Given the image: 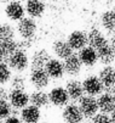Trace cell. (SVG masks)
I'll return each instance as SVG.
<instances>
[{
    "instance_id": "1",
    "label": "cell",
    "mask_w": 115,
    "mask_h": 123,
    "mask_svg": "<svg viewBox=\"0 0 115 123\" xmlns=\"http://www.w3.org/2000/svg\"><path fill=\"white\" fill-rule=\"evenodd\" d=\"M89 46L93 48L94 51L97 52L98 60L101 61V63L109 66L114 59L115 55L111 50L110 43L107 40V38L103 36L102 33H99L98 31H93L89 34Z\"/></svg>"
},
{
    "instance_id": "2",
    "label": "cell",
    "mask_w": 115,
    "mask_h": 123,
    "mask_svg": "<svg viewBox=\"0 0 115 123\" xmlns=\"http://www.w3.org/2000/svg\"><path fill=\"white\" fill-rule=\"evenodd\" d=\"M5 62L7 63L11 71L22 73L29 67V56L27 55L26 51L17 49Z\"/></svg>"
},
{
    "instance_id": "3",
    "label": "cell",
    "mask_w": 115,
    "mask_h": 123,
    "mask_svg": "<svg viewBox=\"0 0 115 123\" xmlns=\"http://www.w3.org/2000/svg\"><path fill=\"white\" fill-rule=\"evenodd\" d=\"M16 28H17V33L20 34V37L22 39H31L37 33L38 25H37L34 18L23 17V18H21L18 21Z\"/></svg>"
},
{
    "instance_id": "4",
    "label": "cell",
    "mask_w": 115,
    "mask_h": 123,
    "mask_svg": "<svg viewBox=\"0 0 115 123\" xmlns=\"http://www.w3.org/2000/svg\"><path fill=\"white\" fill-rule=\"evenodd\" d=\"M29 83L37 90H42L50 84V77L47 76L44 68L31 69L29 73Z\"/></svg>"
},
{
    "instance_id": "5",
    "label": "cell",
    "mask_w": 115,
    "mask_h": 123,
    "mask_svg": "<svg viewBox=\"0 0 115 123\" xmlns=\"http://www.w3.org/2000/svg\"><path fill=\"white\" fill-rule=\"evenodd\" d=\"M83 84V89H84V94H87V96H97L101 95L104 90V86L101 83L99 78L97 76H89L84 79Z\"/></svg>"
},
{
    "instance_id": "6",
    "label": "cell",
    "mask_w": 115,
    "mask_h": 123,
    "mask_svg": "<svg viewBox=\"0 0 115 123\" xmlns=\"http://www.w3.org/2000/svg\"><path fill=\"white\" fill-rule=\"evenodd\" d=\"M79 109L83 113L84 118H92L98 112V105L97 99L93 96H83L79 100Z\"/></svg>"
},
{
    "instance_id": "7",
    "label": "cell",
    "mask_w": 115,
    "mask_h": 123,
    "mask_svg": "<svg viewBox=\"0 0 115 123\" xmlns=\"http://www.w3.org/2000/svg\"><path fill=\"white\" fill-rule=\"evenodd\" d=\"M7 99L13 110H22L29 104V94L26 90H10Z\"/></svg>"
},
{
    "instance_id": "8",
    "label": "cell",
    "mask_w": 115,
    "mask_h": 123,
    "mask_svg": "<svg viewBox=\"0 0 115 123\" xmlns=\"http://www.w3.org/2000/svg\"><path fill=\"white\" fill-rule=\"evenodd\" d=\"M48 95V101H50L51 105L56 107H63L65 105H68L69 102V96L65 92V89L63 86H55L50 90V93L47 94Z\"/></svg>"
},
{
    "instance_id": "9",
    "label": "cell",
    "mask_w": 115,
    "mask_h": 123,
    "mask_svg": "<svg viewBox=\"0 0 115 123\" xmlns=\"http://www.w3.org/2000/svg\"><path fill=\"white\" fill-rule=\"evenodd\" d=\"M67 43L73 50H81L89 44V34L84 31H73L68 36Z\"/></svg>"
},
{
    "instance_id": "10",
    "label": "cell",
    "mask_w": 115,
    "mask_h": 123,
    "mask_svg": "<svg viewBox=\"0 0 115 123\" xmlns=\"http://www.w3.org/2000/svg\"><path fill=\"white\" fill-rule=\"evenodd\" d=\"M62 118L65 121V123H81L84 119V116L81 113L78 105L68 104L63 109Z\"/></svg>"
},
{
    "instance_id": "11",
    "label": "cell",
    "mask_w": 115,
    "mask_h": 123,
    "mask_svg": "<svg viewBox=\"0 0 115 123\" xmlns=\"http://www.w3.org/2000/svg\"><path fill=\"white\" fill-rule=\"evenodd\" d=\"M24 13H26L24 6L22 5L21 1H17V0H12V1L7 3V5L5 7V15L11 21L18 22L21 18L24 17Z\"/></svg>"
},
{
    "instance_id": "12",
    "label": "cell",
    "mask_w": 115,
    "mask_h": 123,
    "mask_svg": "<svg viewBox=\"0 0 115 123\" xmlns=\"http://www.w3.org/2000/svg\"><path fill=\"white\" fill-rule=\"evenodd\" d=\"M44 69H45V72L47 73V76L50 77V79L51 78L52 79H59L64 74L63 62H61L58 59H52L51 57L50 60L46 62Z\"/></svg>"
},
{
    "instance_id": "13",
    "label": "cell",
    "mask_w": 115,
    "mask_h": 123,
    "mask_svg": "<svg viewBox=\"0 0 115 123\" xmlns=\"http://www.w3.org/2000/svg\"><path fill=\"white\" fill-rule=\"evenodd\" d=\"M63 67H64V73H67L70 77L79 76L81 69H83V65H81L78 55H75V54H72L69 57L64 60Z\"/></svg>"
},
{
    "instance_id": "14",
    "label": "cell",
    "mask_w": 115,
    "mask_h": 123,
    "mask_svg": "<svg viewBox=\"0 0 115 123\" xmlns=\"http://www.w3.org/2000/svg\"><path fill=\"white\" fill-rule=\"evenodd\" d=\"M20 118L23 123H39L41 118V111L40 109L33 106V105H27L20 112Z\"/></svg>"
},
{
    "instance_id": "15",
    "label": "cell",
    "mask_w": 115,
    "mask_h": 123,
    "mask_svg": "<svg viewBox=\"0 0 115 123\" xmlns=\"http://www.w3.org/2000/svg\"><path fill=\"white\" fill-rule=\"evenodd\" d=\"M78 57L81 62L83 66H86V67H92L97 63L98 61V56H97V52L94 51L93 48L91 46H85L81 50H79V54H78Z\"/></svg>"
},
{
    "instance_id": "16",
    "label": "cell",
    "mask_w": 115,
    "mask_h": 123,
    "mask_svg": "<svg viewBox=\"0 0 115 123\" xmlns=\"http://www.w3.org/2000/svg\"><path fill=\"white\" fill-rule=\"evenodd\" d=\"M97 105L101 113L110 115L115 111V101L110 93H102L97 99Z\"/></svg>"
},
{
    "instance_id": "17",
    "label": "cell",
    "mask_w": 115,
    "mask_h": 123,
    "mask_svg": "<svg viewBox=\"0 0 115 123\" xmlns=\"http://www.w3.org/2000/svg\"><path fill=\"white\" fill-rule=\"evenodd\" d=\"M51 59V55L46 49H39L33 52L31 57L29 59V65L31 66V69L35 68H44L46 62Z\"/></svg>"
},
{
    "instance_id": "18",
    "label": "cell",
    "mask_w": 115,
    "mask_h": 123,
    "mask_svg": "<svg viewBox=\"0 0 115 123\" xmlns=\"http://www.w3.org/2000/svg\"><path fill=\"white\" fill-rule=\"evenodd\" d=\"M65 92H67L68 96L70 100H74V101H78L80 100L81 98L84 96V89H83V84H81L80 80L78 79H69L65 84Z\"/></svg>"
},
{
    "instance_id": "19",
    "label": "cell",
    "mask_w": 115,
    "mask_h": 123,
    "mask_svg": "<svg viewBox=\"0 0 115 123\" xmlns=\"http://www.w3.org/2000/svg\"><path fill=\"white\" fill-rule=\"evenodd\" d=\"M97 77L99 78L101 83L104 86V89H111L115 85V68L111 67L110 65L105 66L99 71Z\"/></svg>"
},
{
    "instance_id": "20",
    "label": "cell",
    "mask_w": 115,
    "mask_h": 123,
    "mask_svg": "<svg viewBox=\"0 0 115 123\" xmlns=\"http://www.w3.org/2000/svg\"><path fill=\"white\" fill-rule=\"evenodd\" d=\"M45 4L42 0H28L24 10L30 18H38L45 12Z\"/></svg>"
},
{
    "instance_id": "21",
    "label": "cell",
    "mask_w": 115,
    "mask_h": 123,
    "mask_svg": "<svg viewBox=\"0 0 115 123\" xmlns=\"http://www.w3.org/2000/svg\"><path fill=\"white\" fill-rule=\"evenodd\" d=\"M29 102H30V105H33V106H35L38 109L47 107L48 105H50L48 95L44 90H35V92H33L29 95Z\"/></svg>"
},
{
    "instance_id": "22",
    "label": "cell",
    "mask_w": 115,
    "mask_h": 123,
    "mask_svg": "<svg viewBox=\"0 0 115 123\" xmlns=\"http://www.w3.org/2000/svg\"><path fill=\"white\" fill-rule=\"evenodd\" d=\"M16 50H17V42L15 39L0 40V59L3 61H6Z\"/></svg>"
},
{
    "instance_id": "23",
    "label": "cell",
    "mask_w": 115,
    "mask_h": 123,
    "mask_svg": "<svg viewBox=\"0 0 115 123\" xmlns=\"http://www.w3.org/2000/svg\"><path fill=\"white\" fill-rule=\"evenodd\" d=\"M52 50H53L55 55L58 59H63V60H65L67 57H69L73 54V49L69 46L67 40H57V42H55L53 45H52Z\"/></svg>"
},
{
    "instance_id": "24",
    "label": "cell",
    "mask_w": 115,
    "mask_h": 123,
    "mask_svg": "<svg viewBox=\"0 0 115 123\" xmlns=\"http://www.w3.org/2000/svg\"><path fill=\"white\" fill-rule=\"evenodd\" d=\"M101 25L107 31H115V12L113 10H108L101 16Z\"/></svg>"
},
{
    "instance_id": "25",
    "label": "cell",
    "mask_w": 115,
    "mask_h": 123,
    "mask_svg": "<svg viewBox=\"0 0 115 123\" xmlns=\"http://www.w3.org/2000/svg\"><path fill=\"white\" fill-rule=\"evenodd\" d=\"M9 83H10L11 90H24L26 86H27V79L21 73L12 76Z\"/></svg>"
},
{
    "instance_id": "26",
    "label": "cell",
    "mask_w": 115,
    "mask_h": 123,
    "mask_svg": "<svg viewBox=\"0 0 115 123\" xmlns=\"http://www.w3.org/2000/svg\"><path fill=\"white\" fill-rule=\"evenodd\" d=\"M12 77V71L5 61H0V85H5L10 82Z\"/></svg>"
},
{
    "instance_id": "27",
    "label": "cell",
    "mask_w": 115,
    "mask_h": 123,
    "mask_svg": "<svg viewBox=\"0 0 115 123\" xmlns=\"http://www.w3.org/2000/svg\"><path fill=\"white\" fill-rule=\"evenodd\" d=\"M3 39H15V28L10 23H1L0 40Z\"/></svg>"
},
{
    "instance_id": "28",
    "label": "cell",
    "mask_w": 115,
    "mask_h": 123,
    "mask_svg": "<svg viewBox=\"0 0 115 123\" xmlns=\"http://www.w3.org/2000/svg\"><path fill=\"white\" fill-rule=\"evenodd\" d=\"M12 107L7 100H0V121H4L11 116Z\"/></svg>"
},
{
    "instance_id": "29",
    "label": "cell",
    "mask_w": 115,
    "mask_h": 123,
    "mask_svg": "<svg viewBox=\"0 0 115 123\" xmlns=\"http://www.w3.org/2000/svg\"><path fill=\"white\" fill-rule=\"evenodd\" d=\"M92 118V123H110V117L104 113H97Z\"/></svg>"
},
{
    "instance_id": "30",
    "label": "cell",
    "mask_w": 115,
    "mask_h": 123,
    "mask_svg": "<svg viewBox=\"0 0 115 123\" xmlns=\"http://www.w3.org/2000/svg\"><path fill=\"white\" fill-rule=\"evenodd\" d=\"M3 123H23V122H22L21 118L17 117V116H10V117H7L6 119H4Z\"/></svg>"
},
{
    "instance_id": "31",
    "label": "cell",
    "mask_w": 115,
    "mask_h": 123,
    "mask_svg": "<svg viewBox=\"0 0 115 123\" xmlns=\"http://www.w3.org/2000/svg\"><path fill=\"white\" fill-rule=\"evenodd\" d=\"M7 95H9V90L4 85H0V100H7Z\"/></svg>"
},
{
    "instance_id": "32",
    "label": "cell",
    "mask_w": 115,
    "mask_h": 123,
    "mask_svg": "<svg viewBox=\"0 0 115 123\" xmlns=\"http://www.w3.org/2000/svg\"><path fill=\"white\" fill-rule=\"evenodd\" d=\"M111 116H110V123H115V111L113 112V113H110Z\"/></svg>"
},
{
    "instance_id": "33",
    "label": "cell",
    "mask_w": 115,
    "mask_h": 123,
    "mask_svg": "<svg viewBox=\"0 0 115 123\" xmlns=\"http://www.w3.org/2000/svg\"><path fill=\"white\" fill-rule=\"evenodd\" d=\"M110 46H111V50H113V52H114V55H115V39H114V40L111 42Z\"/></svg>"
},
{
    "instance_id": "34",
    "label": "cell",
    "mask_w": 115,
    "mask_h": 123,
    "mask_svg": "<svg viewBox=\"0 0 115 123\" xmlns=\"http://www.w3.org/2000/svg\"><path fill=\"white\" fill-rule=\"evenodd\" d=\"M110 94H111V96H113V99H114V101H115V85L111 88V93H110Z\"/></svg>"
},
{
    "instance_id": "35",
    "label": "cell",
    "mask_w": 115,
    "mask_h": 123,
    "mask_svg": "<svg viewBox=\"0 0 115 123\" xmlns=\"http://www.w3.org/2000/svg\"><path fill=\"white\" fill-rule=\"evenodd\" d=\"M10 1H12V0H0V3H10Z\"/></svg>"
},
{
    "instance_id": "36",
    "label": "cell",
    "mask_w": 115,
    "mask_h": 123,
    "mask_svg": "<svg viewBox=\"0 0 115 123\" xmlns=\"http://www.w3.org/2000/svg\"><path fill=\"white\" fill-rule=\"evenodd\" d=\"M17 1H28V0H17Z\"/></svg>"
},
{
    "instance_id": "37",
    "label": "cell",
    "mask_w": 115,
    "mask_h": 123,
    "mask_svg": "<svg viewBox=\"0 0 115 123\" xmlns=\"http://www.w3.org/2000/svg\"><path fill=\"white\" fill-rule=\"evenodd\" d=\"M81 123H92V122H81Z\"/></svg>"
},
{
    "instance_id": "38",
    "label": "cell",
    "mask_w": 115,
    "mask_h": 123,
    "mask_svg": "<svg viewBox=\"0 0 115 123\" xmlns=\"http://www.w3.org/2000/svg\"><path fill=\"white\" fill-rule=\"evenodd\" d=\"M39 123H48V122H39Z\"/></svg>"
},
{
    "instance_id": "39",
    "label": "cell",
    "mask_w": 115,
    "mask_h": 123,
    "mask_svg": "<svg viewBox=\"0 0 115 123\" xmlns=\"http://www.w3.org/2000/svg\"><path fill=\"white\" fill-rule=\"evenodd\" d=\"M0 31H1V23H0Z\"/></svg>"
},
{
    "instance_id": "40",
    "label": "cell",
    "mask_w": 115,
    "mask_h": 123,
    "mask_svg": "<svg viewBox=\"0 0 115 123\" xmlns=\"http://www.w3.org/2000/svg\"><path fill=\"white\" fill-rule=\"evenodd\" d=\"M113 11H114V12H115V7H114V10H113Z\"/></svg>"
},
{
    "instance_id": "41",
    "label": "cell",
    "mask_w": 115,
    "mask_h": 123,
    "mask_svg": "<svg viewBox=\"0 0 115 123\" xmlns=\"http://www.w3.org/2000/svg\"><path fill=\"white\" fill-rule=\"evenodd\" d=\"M0 61H3V60H1V59H0Z\"/></svg>"
}]
</instances>
